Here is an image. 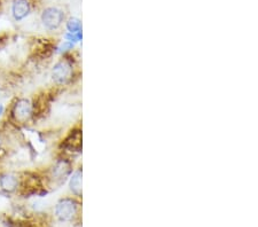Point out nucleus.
Instances as JSON below:
<instances>
[{"label":"nucleus","mask_w":258,"mask_h":227,"mask_svg":"<svg viewBox=\"0 0 258 227\" xmlns=\"http://www.w3.org/2000/svg\"><path fill=\"white\" fill-rule=\"evenodd\" d=\"M80 203L73 197H61L53 208V214L60 222H73L78 217Z\"/></svg>","instance_id":"obj_1"},{"label":"nucleus","mask_w":258,"mask_h":227,"mask_svg":"<svg viewBox=\"0 0 258 227\" xmlns=\"http://www.w3.org/2000/svg\"><path fill=\"white\" fill-rule=\"evenodd\" d=\"M10 116L18 125L28 123L35 115V103L28 98H18L12 103Z\"/></svg>","instance_id":"obj_2"},{"label":"nucleus","mask_w":258,"mask_h":227,"mask_svg":"<svg viewBox=\"0 0 258 227\" xmlns=\"http://www.w3.org/2000/svg\"><path fill=\"white\" fill-rule=\"evenodd\" d=\"M73 77V64L68 59H61L53 65L51 78L56 85L67 84Z\"/></svg>","instance_id":"obj_3"},{"label":"nucleus","mask_w":258,"mask_h":227,"mask_svg":"<svg viewBox=\"0 0 258 227\" xmlns=\"http://www.w3.org/2000/svg\"><path fill=\"white\" fill-rule=\"evenodd\" d=\"M41 24L48 31H54L61 27L64 20V13L57 7L45 8L40 16Z\"/></svg>","instance_id":"obj_4"},{"label":"nucleus","mask_w":258,"mask_h":227,"mask_svg":"<svg viewBox=\"0 0 258 227\" xmlns=\"http://www.w3.org/2000/svg\"><path fill=\"white\" fill-rule=\"evenodd\" d=\"M21 189V178L18 173L5 171L0 172V193L5 195L18 193Z\"/></svg>","instance_id":"obj_5"},{"label":"nucleus","mask_w":258,"mask_h":227,"mask_svg":"<svg viewBox=\"0 0 258 227\" xmlns=\"http://www.w3.org/2000/svg\"><path fill=\"white\" fill-rule=\"evenodd\" d=\"M72 172V165L66 160H57L51 169V178L54 183H64L67 177Z\"/></svg>","instance_id":"obj_6"},{"label":"nucleus","mask_w":258,"mask_h":227,"mask_svg":"<svg viewBox=\"0 0 258 227\" xmlns=\"http://www.w3.org/2000/svg\"><path fill=\"white\" fill-rule=\"evenodd\" d=\"M31 5L29 0H14L12 4V16L16 22H21L30 14Z\"/></svg>","instance_id":"obj_7"},{"label":"nucleus","mask_w":258,"mask_h":227,"mask_svg":"<svg viewBox=\"0 0 258 227\" xmlns=\"http://www.w3.org/2000/svg\"><path fill=\"white\" fill-rule=\"evenodd\" d=\"M63 147L70 152H80L82 147V135L80 131H75L74 133L66 139Z\"/></svg>","instance_id":"obj_8"},{"label":"nucleus","mask_w":258,"mask_h":227,"mask_svg":"<svg viewBox=\"0 0 258 227\" xmlns=\"http://www.w3.org/2000/svg\"><path fill=\"white\" fill-rule=\"evenodd\" d=\"M69 189L75 196H82V171H75L69 179Z\"/></svg>","instance_id":"obj_9"},{"label":"nucleus","mask_w":258,"mask_h":227,"mask_svg":"<svg viewBox=\"0 0 258 227\" xmlns=\"http://www.w3.org/2000/svg\"><path fill=\"white\" fill-rule=\"evenodd\" d=\"M6 111V107L4 105V102H0V119L4 116V114H5Z\"/></svg>","instance_id":"obj_10"},{"label":"nucleus","mask_w":258,"mask_h":227,"mask_svg":"<svg viewBox=\"0 0 258 227\" xmlns=\"http://www.w3.org/2000/svg\"><path fill=\"white\" fill-rule=\"evenodd\" d=\"M4 98H5V89H4V86L0 84V102H3Z\"/></svg>","instance_id":"obj_11"},{"label":"nucleus","mask_w":258,"mask_h":227,"mask_svg":"<svg viewBox=\"0 0 258 227\" xmlns=\"http://www.w3.org/2000/svg\"><path fill=\"white\" fill-rule=\"evenodd\" d=\"M0 225H2V218H0Z\"/></svg>","instance_id":"obj_12"}]
</instances>
